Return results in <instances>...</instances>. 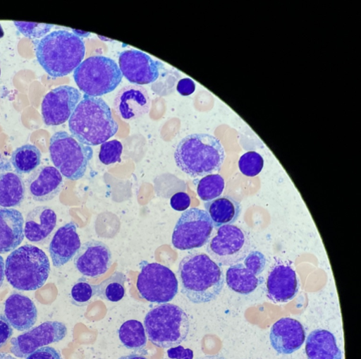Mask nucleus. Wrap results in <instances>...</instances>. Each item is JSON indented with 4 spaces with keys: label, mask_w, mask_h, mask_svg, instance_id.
<instances>
[{
    "label": "nucleus",
    "mask_w": 361,
    "mask_h": 359,
    "mask_svg": "<svg viewBox=\"0 0 361 359\" xmlns=\"http://www.w3.org/2000/svg\"><path fill=\"white\" fill-rule=\"evenodd\" d=\"M181 292L195 304L209 303L223 290V270L208 255L194 252L180 262L178 271Z\"/></svg>",
    "instance_id": "f257e3e1"
},
{
    "label": "nucleus",
    "mask_w": 361,
    "mask_h": 359,
    "mask_svg": "<svg viewBox=\"0 0 361 359\" xmlns=\"http://www.w3.org/2000/svg\"><path fill=\"white\" fill-rule=\"evenodd\" d=\"M69 128L78 142L91 147L107 142L119 126L103 99L85 95L69 120Z\"/></svg>",
    "instance_id": "f03ea898"
},
{
    "label": "nucleus",
    "mask_w": 361,
    "mask_h": 359,
    "mask_svg": "<svg viewBox=\"0 0 361 359\" xmlns=\"http://www.w3.org/2000/svg\"><path fill=\"white\" fill-rule=\"evenodd\" d=\"M35 44L40 66L54 78L70 75L85 57L86 47L82 39L65 30L53 32Z\"/></svg>",
    "instance_id": "7ed1b4c3"
},
{
    "label": "nucleus",
    "mask_w": 361,
    "mask_h": 359,
    "mask_svg": "<svg viewBox=\"0 0 361 359\" xmlns=\"http://www.w3.org/2000/svg\"><path fill=\"white\" fill-rule=\"evenodd\" d=\"M174 158L177 166L191 177H202L219 172L226 153L221 141L204 133L192 134L178 145Z\"/></svg>",
    "instance_id": "20e7f679"
},
{
    "label": "nucleus",
    "mask_w": 361,
    "mask_h": 359,
    "mask_svg": "<svg viewBox=\"0 0 361 359\" xmlns=\"http://www.w3.org/2000/svg\"><path fill=\"white\" fill-rule=\"evenodd\" d=\"M51 272V263L44 250L27 244L8 257L6 275L8 282L20 291H35L47 281Z\"/></svg>",
    "instance_id": "39448f33"
},
{
    "label": "nucleus",
    "mask_w": 361,
    "mask_h": 359,
    "mask_svg": "<svg viewBox=\"0 0 361 359\" xmlns=\"http://www.w3.org/2000/svg\"><path fill=\"white\" fill-rule=\"evenodd\" d=\"M145 331L155 346L169 348L183 343L190 331V320L178 305L164 303L152 310L144 320Z\"/></svg>",
    "instance_id": "423d86ee"
},
{
    "label": "nucleus",
    "mask_w": 361,
    "mask_h": 359,
    "mask_svg": "<svg viewBox=\"0 0 361 359\" xmlns=\"http://www.w3.org/2000/svg\"><path fill=\"white\" fill-rule=\"evenodd\" d=\"M123 77L117 63L103 56L88 58L74 71L78 87L85 95L92 97H100L114 92Z\"/></svg>",
    "instance_id": "0eeeda50"
},
{
    "label": "nucleus",
    "mask_w": 361,
    "mask_h": 359,
    "mask_svg": "<svg viewBox=\"0 0 361 359\" xmlns=\"http://www.w3.org/2000/svg\"><path fill=\"white\" fill-rule=\"evenodd\" d=\"M49 151L56 168L61 175L73 181L85 176L94 155L91 147L80 143L65 131L51 137Z\"/></svg>",
    "instance_id": "6e6552de"
},
{
    "label": "nucleus",
    "mask_w": 361,
    "mask_h": 359,
    "mask_svg": "<svg viewBox=\"0 0 361 359\" xmlns=\"http://www.w3.org/2000/svg\"><path fill=\"white\" fill-rule=\"evenodd\" d=\"M137 287L142 298L150 303L164 304L178 293V281L174 272L159 263H140Z\"/></svg>",
    "instance_id": "1a4fd4ad"
},
{
    "label": "nucleus",
    "mask_w": 361,
    "mask_h": 359,
    "mask_svg": "<svg viewBox=\"0 0 361 359\" xmlns=\"http://www.w3.org/2000/svg\"><path fill=\"white\" fill-rule=\"evenodd\" d=\"M214 225L208 213L198 208L185 210L172 235L173 246L180 250L200 248L209 241Z\"/></svg>",
    "instance_id": "9d476101"
},
{
    "label": "nucleus",
    "mask_w": 361,
    "mask_h": 359,
    "mask_svg": "<svg viewBox=\"0 0 361 359\" xmlns=\"http://www.w3.org/2000/svg\"><path fill=\"white\" fill-rule=\"evenodd\" d=\"M248 236L238 226L224 225L208 242L207 251L219 266H231L243 261L250 252Z\"/></svg>",
    "instance_id": "9b49d317"
},
{
    "label": "nucleus",
    "mask_w": 361,
    "mask_h": 359,
    "mask_svg": "<svg viewBox=\"0 0 361 359\" xmlns=\"http://www.w3.org/2000/svg\"><path fill=\"white\" fill-rule=\"evenodd\" d=\"M266 264L267 259L262 252L257 250L250 252L243 262L231 265L227 269V286L240 294L248 295L252 293L263 281L261 274Z\"/></svg>",
    "instance_id": "f8f14e48"
},
{
    "label": "nucleus",
    "mask_w": 361,
    "mask_h": 359,
    "mask_svg": "<svg viewBox=\"0 0 361 359\" xmlns=\"http://www.w3.org/2000/svg\"><path fill=\"white\" fill-rule=\"evenodd\" d=\"M80 92L71 86H61L49 92L44 98L42 112L48 126H58L70 120L80 102Z\"/></svg>",
    "instance_id": "ddd939ff"
},
{
    "label": "nucleus",
    "mask_w": 361,
    "mask_h": 359,
    "mask_svg": "<svg viewBox=\"0 0 361 359\" xmlns=\"http://www.w3.org/2000/svg\"><path fill=\"white\" fill-rule=\"evenodd\" d=\"M68 334L66 325L48 321L11 339V351L18 358H27L38 348L62 341Z\"/></svg>",
    "instance_id": "4468645a"
},
{
    "label": "nucleus",
    "mask_w": 361,
    "mask_h": 359,
    "mask_svg": "<svg viewBox=\"0 0 361 359\" xmlns=\"http://www.w3.org/2000/svg\"><path fill=\"white\" fill-rule=\"evenodd\" d=\"M120 70L130 83L146 85L155 83L164 66L149 55L137 50L122 52L119 56Z\"/></svg>",
    "instance_id": "2eb2a0df"
},
{
    "label": "nucleus",
    "mask_w": 361,
    "mask_h": 359,
    "mask_svg": "<svg viewBox=\"0 0 361 359\" xmlns=\"http://www.w3.org/2000/svg\"><path fill=\"white\" fill-rule=\"evenodd\" d=\"M74 263L84 276L97 278L105 274L113 264L112 252L104 243L92 240L81 245Z\"/></svg>",
    "instance_id": "dca6fc26"
},
{
    "label": "nucleus",
    "mask_w": 361,
    "mask_h": 359,
    "mask_svg": "<svg viewBox=\"0 0 361 359\" xmlns=\"http://www.w3.org/2000/svg\"><path fill=\"white\" fill-rule=\"evenodd\" d=\"M270 342L279 354H291L304 343L305 331L302 324L295 319L283 317L271 327Z\"/></svg>",
    "instance_id": "f3484780"
},
{
    "label": "nucleus",
    "mask_w": 361,
    "mask_h": 359,
    "mask_svg": "<svg viewBox=\"0 0 361 359\" xmlns=\"http://www.w3.org/2000/svg\"><path fill=\"white\" fill-rule=\"evenodd\" d=\"M299 287L297 274L288 265H276L267 277V296L276 303H288L292 300L298 294Z\"/></svg>",
    "instance_id": "a211bd4d"
},
{
    "label": "nucleus",
    "mask_w": 361,
    "mask_h": 359,
    "mask_svg": "<svg viewBox=\"0 0 361 359\" xmlns=\"http://www.w3.org/2000/svg\"><path fill=\"white\" fill-rule=\"evenodd\" d=\"M63 178L60 171L53 166H41L27 181L31 197L37 202H48L59 195L63 188Z\"/></svg>",
    "instance_id": "6ab92c4d"
},
{
    "label": "nucleus",
    "mask_w": 361,
    "mask_h": 359,
    "mask_svg": "<svg viewBox=\"0 0 361 359\" xmlns=\"http://www.w3.org/2000/svg\"><path fill=\"white\" fill-rule=\"evenodd\" d=\"M151 99L147 90L139 85H128L116 96V112L125 120H135L148 113Z\"/></svg>",
    "instance_id": "aec40b11"
},
{
    "label": "nucleus",
    "mask_w": 361,
    "mask_h": 359,
    "mask_svg": "<svg viewBox=\"0 0 361 359\" xmlns=\"http://www.w3.org/2000/svg\"><path fill=\"white\" fill-rule=\"evenodd\" d=\"M81 248L78 225L71 221L61 227L54 235L49 246V252L56 267L69 262Z\"/></svg>",
    "instance_id": "412c9836"
},
{
    "label": "nucleus",
    "mask_w": 361,
    "mask_h": 359,
    "mask_svg": "<svg viewBox=\"0 0 361 359\" xmlns=\"http://www.w3.org/2000/svg\"><path fill=\"white\" fill-rule=\"evenodd\" d=\"M25 219L15 209L0 207V253L16 250L25 239Z\"/></svg>",
    "instance_id": "4be33fe9"
},
{
    "label": "nucleus",
    "mask_w": 361,
    "mask_h": 359,
    "mask_svg": "<svg viewBox=\"0 0 361 359\" xmlns=\"http://www.w3.org/2000/svg\"><path fill=\"white\" fill-rule=\"evenodd\" d=\"M5 315L12 327L23 331L37 323L38 310L34 301L29 297L13 293L6 301Z\"/></svg>",
    "instance_id": "5701e85b"
},
{
    "label": "nucleus",
    "mask_w": 361,
    "mask_h": 359,
    "mask_svg": "<svg viewBox=\"0 0 361 359\" xmlns=\"http://www.w3.org/2000/svg\"><path fill=\"white\" fill-rule=\"evenodd\" d=\"M57 224V215L49 207L39 206L27 215L25 236L31 242L39 243L54 231Z\"/></svg>",
    "instance_id": "b1692460"
},
{
    "label": "nucleus",
    "mask_w": 361,
    "mask_h": 359,
    "mask_svg": "<svg viewBox=\"0 0 361 359\" xmlns=\"http://www.w3.org/2000/svg\"><path fill=\"white\" fill-rule=\"evenodd\" d=\"M307 359H342V353L338 348L334 335L322 329L310 333L305 343Z\"/></svg>",
    "instance_id": "393cba45"
},
{
    "label": "nucleus",
    "mask_w": 361,
    "mask_h": 359,
    "mask_svg": "<svg viewBox=\"0 0 361 359\" xmlns=\"http://www.w3.org/2000/svg\"><path fill=\"white\" fill-rule=\"evenodd\" d=\"M204 207L216 229L224 225H233L240 217L242 211L240 203L227 195L205 202Z\"/></svg>",
    "instance_id": "a878e982"
},
{
    "label": "nucleus",
    "mask_w": 361,
    "mask_h": 359,
    "mask_svg": "<svg viewBox=\"0 0 361 359\" xmlns=\"http://www.w3.org/2000/svg\"><path fill=\"white\" fill-rule=\"evenodd\" d=\"M25 193V184L21 176L12 172L0 173V207L20 206Z\"/></svg>",
    "instance_id": "bb28decb"
},
{
    "label": "nucleus",
    "mask_w": 361,
    "mask_h": 359,
    "mask_svg": "<svg viewBox=\"0 0 361 359\" xmlns=\"http://www.w3.org/2000/svg\"><path fill=\"white\" fill-rule=\"evenodd\" d=\"M42 152L33 145H25L12 154L11 163L19 174H29L35 171L42 162Z\"/></svg>",
    "instance_id": "cd10ccee"
},
{
    "label": "nucleus",
    "mask_w": 361,
    "mask_h": 359,
    "mask_svg": "<svg viewBox=\"0 0 361 359\" xmlns=\"http://www.w3.org/2000/svg\"><path fill=\"white\" fill-rule=\"evenodd\" d=\"M118 335L123 346L135 351H142L147 343V334L140 321L130 320L125 322L118 330Z\"/></svg>",
    "instance_id": "c85d7f7f"
},
{
    "label": "nucleus",
    "mask_w": 361,
    "mask_h": 359,
    "mask_svg": "<svg viewBox=\"0 0 361 359\" xmlns=\"http://www.w3.org/2000/svg\"><path fill=\"white\" fill-rule=\"evenodd\" d=\"M126 276L121 272H116L111 276L96 285L97 296L111 302L121 300L126 295L125 284Z\"/></svg>",
    "instance_id": "c756f323"
},
{
    "label": "nucleus",
    "mask_w": 361,
    "mask_h": 359,
    "mask_svg": "<svg viewBox=\"0 0 361 359\" xmlns=\"http://www.w3.org/2000/svg\"><path fill=\"white\" fill-rule=\"evenodd\" d=\"M224 188V178L219 174H211L199 181L197 191L200 199L207 202L221 197Z\"/></svg>",
    "instance_id": "7c9ffc66"
},
{
    "label": "nucleus",
    "mask_w": 361,
    "mask_h": 359,
    "mask_svg": "<svg viewBox=\"0 0 361 359\" xmlns=\"http://www.w3.org/2000/svg\"><path fill=\"white\" fill-rule=\"evenodd\" d=\"M94 296H97L96 285L92 284L85 277L74 284L71 293L72 303L78 307L89 305Z\"/></svg>",
    "instance_id": "2f4dec72"
},
{
    "label": "nucleus",
    "mask_w": 361,
    "mask_h": 359,
    "mask_svg": "<svg viewBox=\"0 0 361 359\" xmlns=\"http://www.w3.org/2000/svg\"><path fill=\"white\" fill-rule=\"evenodd\" d=\"M264 163V159L259 153L247 152L240 157L238 167L244 176L255 177L262 171Z\"/></svg>",
    "instance_id": "473e14b6"
},
{
    "label": "nucleus",
    "mask_w": 361,
    "mask_h": 359,
    "mask_svg": "<svg viewBox=\"0 0 361 359\" xmlns=\"http://www.w3.org/2000/svg\"><path fill=\"white\" fill-rule=\"evenodd\" d=\"M123 147L121 142L114 140L102 145L99 159L105 165H111L121 162Z\"/></svg>",
    "instance_id": "72a5a7b5"
},
{
    "label": "nucleus",
    "mask_w": 361,
    "mask_h": 359,
    "mask_svg": "<svg viewBox=\"0 0 361 359\" xmlns=\"http://www.w3.org/2000/svg\"><path fill=\"white\" fill-rule=\"evenodd\" d=\"M14 24L22 35L30 39L45 37L54 26L53 25L24 22H14Z\"/></svg>",
    "instance_id": "f704fd0d"
},
{
    "label": "nucleus",
    "mask_w": 361,
    "mask_h": 359,
    "mask_svg": "<svg viewBox=\"0 0 361 359\" xmlns=\"http://www.w3.org/2000/svg\"><path fill=\"white\" fill-rule=\"evenodd\" d=\"M26 359H63V357L54 347L43 346L35 351Z\"/></svg>",
    "instance_id": "c9c22d12"
},
{
    "label": "nucleus",
    "mask_w": 361,
    "mask_h": 359,
    "mask_svg": "<svg viewBox=\"0 0 361 359\" xmlns=\"http://www.w3.org/2000/svg\"><path fill=\"white\" fill-rule=\"evenodd\" d=\"M191 203L190 196L185 193H178L171 199V207L178 212H183L188 209Z\"/></svg>",
    "instance_id": "e433bc0d"
},
{
    "label": "nucleus",
    "mask_w": 361,
    "mask_h": 359,
    "mask_svg": "<svg viewBox=\"0 0 361 359\" xmlns=\"http://www.w3.org/2000/svg\"><path fill=\"white\" fill-rule=\"evenodd\" d=\"M13 334V329L7 318L0 315V348L3 347Z\"/></svg>",
    "instance_id": "4c0bfd02"
},
{
    "label": "nucleus",
    "mask_w": 361,
    "mask_h": 359,
    "mask_svg": "<svg viewBox=\"0 0 361 359\" xmlns=\"http://www.w3.org/2000/svg\"><path fill=\"white\" fill-rule=\"evenodd\" d=\"M167 354L171 359H193L194 353L190 348H185L181 345L170 348Z\"/></svg>",
    "instance_id": "58836bf2"
},
{
    "label": "nucleus",
    "mask_w": 361,
    "mask_h": 359,
    "mask_svg": "<svg viewBox=\"0 0 361 359\" xmlns=\"http://www.w3.org/2000/svg\"><path fill=\"white\" fill-rule=\"evenodd\" d=\"M196 89L195 82L190 78H184L180 80L177 85V91L184 97L192 95Z\"/></svg>",
    "instance_id": "ea45409f"
},
{
    "label": "nucleus",
    "mask_w": 361,
    "mask_h": 359,
    "mask_svg": "<svg viewBox=\"0 0 361 359\" xmlns=\"http://www.w3.org/2000/svg\"><path fill=\"white\" fill-rule=\"evenodd\" d=\"M12 171L11 162L4 154L0 153V173L10 172Z\"/></svg>",
    "instance_id": "a19ab883"
},
{
    "label": "nucleus",
    "mask_w": 361,
    "mask_h": 359,
    "mask_svg": "<svg viewBox=\"0 0 361 359\" xmlns=\"http://www.w3.org/2000/svg\"><path fill=\"white\" fill-rule=\"evenodd\" d=\"M6 276V264L4 257L0 255V287L2 286Z\"/></svg>",
    "instance_id": "79ce46f5"
},
{
    "label": "nucleus",
    "mask_w": 361,
    "mask_h": 359,
    "mask_svg": "<svg viewBox=\"0 0 361 359\" xmlns=\"http://www.w3.org/2000/svg\"><path fill=\"white\" fill-rule=\"evenodd\" d=\"M119 359H149L145 355L137 353H131L127 355H123Z\"/></svg>",
    "instance_id": "37998d69"
},
{
    "label": "nucleus",
    "mask_w": 361,
    "mask_h": 359,
    "mask_svg": "<svg viewBox=\"0 0 361 359\" xmlns=\"http://www.w3.org/2000/svg\"><path fill=\"white\" fill-rule=\"evenodd\" d=\"M197 359H227V358L221 355H213L202 356V357L197 358Z\"/></svg>",
    "instance_id": "c03bdc74"
},
{
    "label": "nucleus",
    "mask_w": 361,
    "mask_h": 359,
    "mask_svg": "<svg viewBox=\"0 0 361 359\" xmlns=\"http://www.w3.org/2000/svg\"><path fill=\"white\" fill-rule=\"evenodd\" d=\"M73 34H75V35H77L78 37H87L88 36L90 35V33H87V32H82V31H79V30H73Z\"/></svg>",
    "instance_id": "a18cd8bd"
},
{
    "label": "nucleus",
    "mask_w": 361,
    "mask_h": 359,
    "mask_svg": "<svg viewBox=\"0 0 361 359\" xmlns=\"http://www.w3.org/2000/svg\"><path fill=\"white\" fill-rule=\"evenodd\" d=\"M0 359H17L10 354L6 353H0Z\"/></svg>",
    "instance_id": "49530a36"
},
{
    "label": "nucleus",
    "mask_w": 361,
    "mask_h": 359,
    "mask_svg": "<svg viewBox=\"0 0 361 359\" xmlns=\"http://www.w3.org/2000/svg\"><path fill=\"white\" fill-rule=\"evenodd\" d=\"M1 74H2V71H1V67H0V77H1Z\"/></svg>",
    "instance_id": "de8ad7c7"
}]
</instances>
